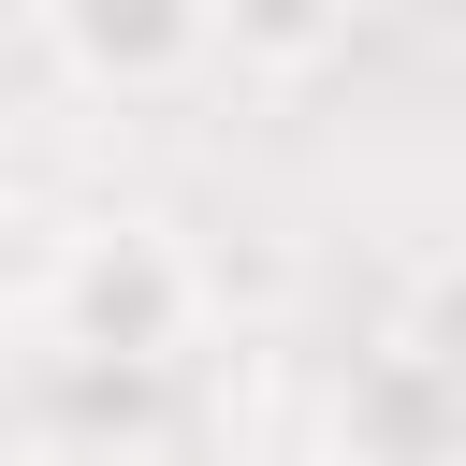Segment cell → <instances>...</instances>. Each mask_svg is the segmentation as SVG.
Instances as JSON below:
<instances>
[{"label": "cell", "instance_id": "6", "mask_svg": "<svg viewBox=\"0 0 466 466\" xmlns=\"http://www.w3.org/2000/svg\"><path fill=\"white\" fill-rule=\"evenodd\" d=\"M29 466H131V451H87V437H58V451H29Z\"/></svg>", "mask_w": 466, "mask_h": 466}, {"label": "cell", "instance_id": "2", "mask_svg": "<svg viewBox=\"0 0 466 466\" xmlns=\"http://www.w3.org/2000/svg\"><path fill=\"white\" fill-rule=\"evenodd\" d=\"M44 44L87 102H175L218 73V0H44Z\"/></svg>", "mask_w": 466, "mask_h": 466}, {"label": "cell", "instance_id": "4", "mask_svg": "<svg viewBox=\"0 0 466 466\" xmlns=\"http://www.w3.org/2000/svg\"><path fill=\"white\" fill-rule=\"evenodd\" d=\"M350 29H364V0H218V73L306 87V73L350 58Z\"/></svg>", "mask_w": 466, "mask_h": 466}, {"label": "cell", "instance_id": "3", "mask_svg": "<svg viewBox=\"0 0 466 466\" xmlns=\"http://www.w3.org/2000/svg\"><path fill=\"white\" fill-rule=\"evenodd\" d=\"M320 466H466V393L422 364V350H364L320 408Z\"/></svg>", "mask_w": 466, "mask_h": 466}, {"label": "cell", "instance_id": "5", "mask_svg": "<svg viewBox=\"0 0 466 466\" xmlns=\"http://www.w3.org/2000/svg\"><path fill=\"white\" fill-rule=\"evenodd\" d=\"M393 350H422V364L466 393V248H437V262L408 277V306H393Z\"/></svg>", "mask_w": 466, "mask_h": 466}, {"label": "cell", "instance_id": "1", "mask_svg": "<svg viewBox=\"0 0 466 466\" xmlns=\"http://www.w3.org/2000/svg\"><path fill=\"white\" fill-rule=\"evenodd\" d=\"M44 335H58L87 379H160V364L204 335V262H189L160 218H87V233H58V262H44Z\"/></svg>", "mask_w": 466, "mask_h": 466}]
</instances>
